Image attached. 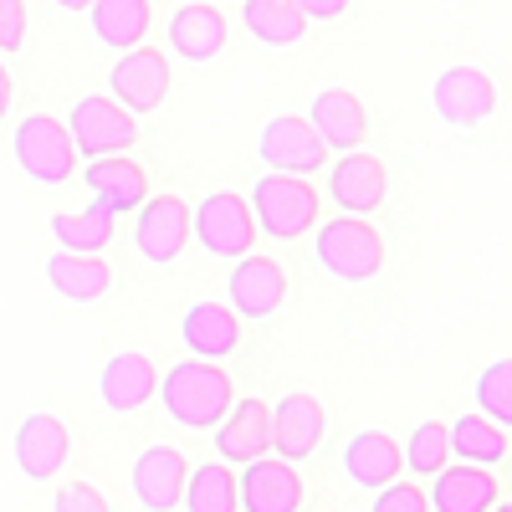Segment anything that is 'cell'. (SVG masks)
Returning a JSON list of instances; mask_svg holds the SVG:
<instances>
[{
    "label": "cell",
    "mask_w": 512,
    "mask_h": 512,
    "mask_svg": "<svg viewBox=\"0 0 512 512\" xmlns=\"http://www.w3.org/2000/svg\"><path fill=\"white\" fill-rule=\"evenodd\" d=\"M26 47V0H0V57Z\"/></svg>",
    "instance_id": "e575fe53"
},
{
    "label": "cell",
    "mask_w": 512,
    "mask_h": 512,
    "mask_svg": "<svg viewBox=\"0 0 512 512\" xmlns=\"http://www.w3.org/2000/svg\"><path fill=\"white\" fill-rule=\"evenodd\" d=\"M108 82H113V98H118L128 113H154V108L169 98V62H164V52H154V47H128V52L113 62Z\"/></svg>",
    "instance_id": "7c38bea8"
},
{
    "label": "cell",
    "mask_w": 512,
    "mask_h": 512,
    "mask_svg": "<svg viewBox=\"0 0 512 512\" xmlns=\"http://www.w3.org/2000/svg\"><path fill=\"white\" fill-rule=\"evenodd\" d=\"M236 507L246 512H297L303 507V472L282 456H251L236 477Z\"/></svg>",
    "instance_id": "9c48e42d"
},
{
    "label": "cell",
    "mask_w": 512,
    "mask_h": 512,
    "mask_svg": "<svg viewBox=\"0 0 512 512\" xmlns=\"http://www.w3.org/2000/svg\"><path fill=\"white\" fill-rule=\"evenodd\" d=\"M477 405H482V415L492 420V425H512V359H497L492 369H482V379H477Z\"/></svg>",
    "instance_id": "1f68e13d"
},
{
    "label": "cell",
    "mask_w": 512,
    "mask_h": 512,
    "mask_svg": "<svg viewBox=\"0 0 512 512\" xmlns=\"http://www.w3.org/2000/svg\"><path fill=\"white\" fill-rule=\"evenodd\" d=\"M82 185H88L93 200L108 205L113 216H123V210H139V205L149 200L144 164L123 159V154H98V159H88V169H82Z\"/></svg>",
    "instance_id": "ffe728a7"
},
{
    "label": "cell",
    "mask_w": 512,
    "mask_h": 512,
    "mask_svg": "<svg viewBox=\"0 0 512 512\" xmlns=\"http://www.w3.org/2000/svg\"><path fill=\"white\" fill-rule=\"evenodd\" d=\"M11 93H16V88H11V67L0 62V118L11 113Z\"/></svg>",
    "instance_id": "8d00e7d4"
},
{
    "label": "cell",
    "mask_w": 512,
    "mask_h": 512,
    "mask_svg": "<svg viewBox=\"0 0 512 512\" xmlns=\"http://www.w3.org/2000/svg\"><path fill=\"white\" fill-rule=\"evenodd\" d=\"M185 477H190V461L175 446H149V451H139L128 482H134V497H139L144 512H175L180 492H185Z\"/></svg>",
    "instance_id": "e0dca14e"
},
{
    "label": "cell",
    "mask_w": 512,
    "mask_h": 512,
    "mask_svg": "<svg viewBox=\"0 0 512 512\" xmlns=\"http://www.w3.org/2000/svg\"><path fill=\"white\" fill-rule=\"evenodd\" d=\"M57 6H62V11H88L93 0H57Z\"/></svg>",
    "instance_id": "74e56055"
},
{
    "label": "cell",
    "mask_w": 512,
    "mask_h": 512,
    "mask_svg": "<svg viewBox=\"0 0 512 512\" xmlns=\"http://www.w3.org/2000/svg\"><path fill=\"white\" fill-rule=\"evenodd\" d=\"M16 164H21V175L31 185H72L77 180V149H72V134H67V123L52 118V113H31L16 123Z\"/></svg>",
    "instance_id": "277c9868"
},
{
    "label": "cell",
    "mask_w": 512,
    "mask_h": 512,
    "mask_svg": "<svg viewBox=\"0 0 512 512\" xmlns=\"http://www.w3.org/2000/svg\"><path fill=\"white\" fill-rule=\"evenodd\" d=\"M52 236L67 246V251H103L113 241V210L93 200L88 216H77V210H57L52 216Z\"/></svg>",
    "instance_id": "f546056e"
},
{
    "label": "cell",
    "mask_w": 512,
    "mask_h": 512,
    "mask_svg": "<svg viewBox=\"0 0 512 512\" xmlns=\"http://www.w3.org/2000/svg\"><path fill=\"white\" fill-rule=\"evenodd\" d=\"M216 451L221 461L246 466L251 456H267L272 451V405L267 400H231V410L216 420Z\"/></svg>",
    "instance_id": "2e32d148"
},
{
    "label": "cell",
    "mask_w": 512,
    "mask_h": 512,
    "mask_svg": "<svg viewBox=\"0 0 512 512\" xmlns=\"http://www.w3.org/2000/svg\"><path fill=\"white\" fill-rule=\"evenodd\" d=\"M256 149H262L267 169H282V175H318V169L328 164V144L318 139V128L308 118H297V113L267 118Z\"/></svg>",
    "instance_id": "ba28073f"
},
{
    "label": "cell",
    "mask_w": 512,
    "mask_h": 512,
    "mask_svg": "<svg viewBox=\"0 0 512 512\" xmlns=\"http://www.w3.org/2000/svg\"><path fill=\"white\" fill-rule=\"evenodd\" d=\"M405 472V451L395 436L384 431H359L349 446H344V477L364 492H379L384 482H395Z\"/></svg>",
    "instance_id": "603a6c76"
},
{
    "label": "cell",
    "mask_w": 512,
    "mask_h": 512,
    "mask_svg": "<svg viewBox=\"0 0 512 512\" xmlns=\"http://www.w3.org/2000/svg\"><path fill=\"white\" fill-rule=\"evenodd\" d=\"M328 431V415L308 390H292L272 405V451L282 461H308Z\"/></svg>",
    "instance_id": "4fadbf2b"
},
{
    "label": "cell",
    "mask_w": 512,
    "mask_h": 512,
    "mask_svg": "<svg viewBox=\"0 0 512 512\" xmlns=\"http://www.w3.org/2000/svg\"><path fill=\"white\" fill-rule=\"evenodd\" d=\"M180 338H185V349L195 359H226L241 349V318L221 303H190L185 318H180Z\"/></svg>",
    "instance_id": "7402d4cb"
},
{
    "label": "cell",
    "mask_w": 512,
    "mask_h": 512,
    "mask_svg": "<svg viewBox=\"0 0 512 512\" xmlns=\"http://www.w3.org/2000/svg\"><path fill=\"white\" fill-rule=\"evenodd\" d=\"M154 395L164 400V415L185 425V431H216V420L231 410L236 384L216 359H185L175 369H164V384H154Z\"/></svg>",
    "instance_id": "6da1fadb"
},
{
    "label": "cell",
    "mask_w": 512,
    "mask_h": 512,
    "mask_svg": "<svg viewBox=\"0 0 512 512\" xmlns=\"http://www.w3.org/2000/svg\"><path fill=\"white\" fill-rule=\"evenodd\" d=\"M52 512H108V497L93 482H62L52 497Z\"/></svg>",
    "instance_id": "836d02e7"
},
{
    "label": "cell",
    "mask_w": 512,
    "mask_h": 512,
    "mask_svg": "<svg viewBox=\"0 0 512 512\" xmlns=\"http://www.w3.org/2000/svg\"><path fill=\"white\" fill-rule=\"evenodd\" d=\"M431 103H436V118L451 123V128H477L497 113V88L492 77L477 72V67H446L431 88Z\"/></svg>",
    "instance_id": "30bf717a"
},
{
    "label": "cell",
    "mask_w": 512,
    "mask_h": 512,
    "mask_svg": "<svg viewBox=\"0 0 512 512\" xmlns=\"http://www.w3.org/2000/svg\"><path fill=\"white\" fill-rule=\"evenodd\" d=\"M241 21L256 41H267V47H297L313 26L297 11V0H241Z\"/></svg>",
    "instance_id": "484cf974"
},
{
    "label": "cell",
    "mask_w": 512,
    "mask_h": 512,
    "mask_svg": "<svg viewBox=\"0 0 512 512\" xmlns=\"http://www.w3.org/2000/svg\"><path fill=\"white\" fill-rule=\"evenodd\" d=\"M328 195L349 210V216H374L390 195V169L364 149H344V159L333 164L328 175Z\"/></svg>",
    "instance_id": "9a60e30c"
},
{
    "label": "cell",
    "mask_w": 512,
    "mask_h": 512,
    "mask_svg": "<svg viewBox=\"0 0 512 512\" xmlns=\"http://www.w3.org/2000/svg\"><path fill=\"white\" fill-rule=\"evenodd\" d=\"M374 512H431V502H425V492L415 482H384L374 492Z\"/></svg>",
    "instance_id": "d6a6232c"
},
{
    "label": "cell",
    "mask_w": 512,
    "mask_h": 512,
    "mask_svg": "<svg viewBox=\"0 0 512 512\" xmlns=\"http://www.w3.org/2000/svg\"><path fill=\"white\" fill-rule=\"evenodd\" d=\"M308 123L318 128V139L328 144V149H359L364 139H369V108L359 103V93H349V88H323L318 98H313V113H308Z\"/></svg>",
    "instance_id": "44dd1931"
},
{
    "label": "cell",
    "mask_w": 512,
    "mask_h": 512,
    "mask_svg": "<svg viewBox=\"0 0 512 512\" xmlns=\"http://www.w3.org/2000/svg\"><path fill=\"white\" fill-rule=\"evenodd\" d=\"M246 205L256 216V231H267L272 241H297L323 216V200L308 185V175H282V169H267V175L251 185Z\"/></svg>",
    "instance_id": "7a4b0ae2"
},
{
    "label": "cell",
    "mask_w": 512,
    "mask_h": 512,
    "mask_svg": "<svg viewBox=\"0 0 512 512\" xmlns=\"http://www.w3.org/2000/svg\"><path fill=\"white\" fill-rule=\"evenodd\" d=\"M226 292H231V313L246 318V323H262L272 318L282 303H287V267L277 256H236V267L226 277Z\"/></svg>",
    "instance_id": "52a82bcc"
},
{
    "label": "cell",
    "mask_w": 512,
    "mask_h": 512,
    "mask_svg": "<svg viewBox=\"0 0 512 512\" xmlns=\"http://www.w3.org/2000/svg\"><path fill=\"white\" fill-rule=\"evenodd\" d=\"M318 262L333 282H374L384 272V236L364 216H333L318 226Z\"/></svg>",
    "instance_id": "3957f363"
},
{
    "label": "cell",
    "mask_w": 512,
    "mask_h": 512,
    "mask_svg": "<svg viewBox=\"0 0 512 512\" xmlns=\"http://www.w3.org/2000/svg\"><path fill=\"white\" fill-rule=\"evenodd\" d=\"M185 241H190V205L180 195H159V200H144L139 205L134 246H139L144 262H154V267L180 262Z\"/></svg>",
    "instance_id": "8fae6325"
},
{
    "label": "cell",
    "mask_w": 512,
    "mask_h": 512,
    "mask_svg": "<svg viewBox=\"0 0 512 512\" xmlns=\"http://www.w3.org/2000/svg\"><path fill=\"white\" fill-rule=\"evenodd\" d=\"M354 6V0H297V11H303L308 21H338Z\"/></svg>",
    "instance_id": "d590c367"
},
{
    "label": "cell",
    "mask_w": 512,
    "mask_h": 512,
    "mask_svg": "<svg viewBox=\"0 0 512 512\" xmlns=\"http://www.w3.org/2000/svg\"><path fill=\"white\" fill-rule=\"evenodd\" d=\"M154 384H159V369H154V359L139 354V349H123V354H113V359L98 369V395H103V405H108L113 415L144 410V405L154 400Z\"/></svg>",
    "instance_id": "ac0fdd59"
},
{
    "label": "cell",
    "mask_w": 512,
    "mask_h": 512,
    "mask_svg": "<svg viewBox=\"0 0 512 512\" xmlns=\"http://www.w3.org/2000/svg\"><path fill=\"white\" fill-rule=\"evenodd\" d=\"M72 456V436H67V425L47 410H31L21 420V431H16V466L31 477V482H52L62 466Z\"/></svg>",
    "instance_id": "5bb4252c"
},
{
    "label": "cell",
    "mask_w": 512,
    "mask_h": 512,
    "mask_svg": "<svg viewBox=\"0 0 512 512\" xmlns=\"http://www.w3.org/2000/svg\"><path fill=\"white\" fill-rule=\"evenodd\" d=\"M226 41H231V26L216 6H205V0H195V6H180L175 21H169V52H175L180 62H216L226 52Z\"/></svg>",
    "instance_id": "d6986e66"
},
{
    "label": "cell",
    "mask_w": 512,
    "mask_h": 512,
    "mask_svg": "<svg viewBox=\"0 0 512 512\" xmlns=\"http://www.w3.org/2000/svg\"><path fill=\"white\" fill-rule=\"evenodd\" d=\"M446 436H451V451L461 461H472V466H497L507 461V431L502 425H492L487 415H461L446 425Z\"/></svg>",
    "instance_id": "83f0119b"
},
{
    "label": "cell",
    "mask_w": 512,
    "mask_h": 512,
    "mask_svg": "<svg viewBox=\"0 0 512 512\" xmlns=\"http://www.w3.org/2000/svg\"><path fill=\"white\" fill-rule=\"evenodd\" d=\"M190 236L210 251V256H221V262H236V256L256 251V216H251V205L246 195L236 190H216V195H205L195 210H190Z\"/></svg>",
    "instance_id": "5b68a950"
},
{
    "label": "cell",
    "mask_w": 512,
    "mask_h": 512,
    "mask_svg": "<svg viewBox=\"0 0 512 512\" xmlns=\"http://www.w3.org/2000/svg\"><path fill=\"white\" fill-rule=\"evenodd\" d=\"M47 282L57 297H67V303H98V297L113 287V267L103 262L98 251H57L47 262Z\"/></svg>",
    "instance_id": "d4e9b609"
},
{
    "label": "cell",
    "mask_w": 512,
    "mask_h": 512,
    "mask_svg": "<svg viewBox=\"0 0 512 512\" xmlns=\"http://www.w3.org/2000/svg\"><path fill=\"white\" fill-rule=\"evenodd\" d=\"M487 512H512V507H507V502H502V497H497V502H492V507H487Z\"/></svg>",
    "instance_id": "f35d334b"
},
{
    "label": "cell",
    "mask_w": 512,
    "mask_h": 512,
    "mask_svg": "<svg viewBox=\"0 0 512 512\" xmlns=\"http://www.w3.org/2000/svg\"><path fill=\"white\" fill-rule=\"evenodd\" d=\"M180 502H185V512H241L236 507V472L226 461H205L200 472L185 477Z\"/></svg>",
    "instance_id": "f1b7e54d"
},
{
    "label": "cell",
    "mask_w": 512,
    "mask_h": 512,
    "mask_svg": "<svg viewBox=\"0 0 512 512\" xmlns=\"http://www.w3.org/2000/svg\"><path fill=\"white\" fill-rule=\"evenodd\" d=\"M405 461H410V472H415V477H436L441 466L451 461L446 420H425V425H415V431H410V451H405Z\"/></svg>",
    "instance_id": "4dcf8cb0"
},
{
    "label": "cell",
    "mask_w": 512,
    "mask_h": 512,
    "mask_svg": "<svg viewBox=\"0 0 512 512\" xmlns=\"http://www.w3.org/2000/svg\"><path fill=\"white\" fill-rule=\"evenodd\" d=\"M67 134L77 159H98V154H123L128 144H139V113H128L118 98L108 93H88L82 103H72Z\"/></svg>",
    "instance_id": "8992f818"
},
{
    "label": "cell",
    "mask_w": 512,
    "mask_h": 512,
    "mask_svg": "<svg viewBox=\"0 0 512 512\" xmlns=\"http://www.w3.org/2000/svg\"><path fill=\"white\" fill-rule=\"evenodd\" d=\"M497 497L502 492H497L492 472H482V466H472V461H461V466L446 461L436 472V482H431V492H425V502H431L436 512H487Z\"/></svg>",
    "instance_id": "cb8c5ba5"
},
{
    "label": "cell",
    "mask_w": 512,
    "mask_h": 512,
    "mask_svg": "<svg viewBox=\"0 0 512 512\" xmlns=\"http://www.w3.org/2000/svg\"><path fill=\"white\" fill-rule=\"evenodd\" d=\"M88 21H93V36L103 47L128 52V47H139L144 31H149V0H93Z\"/></svg>",
    "instance_id": "4316f807"
}]
</instances>
